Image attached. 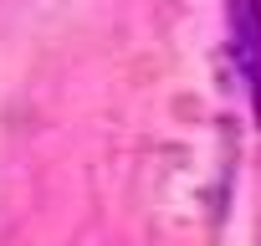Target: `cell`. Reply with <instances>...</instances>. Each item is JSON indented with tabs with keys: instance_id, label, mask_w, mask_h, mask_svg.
Listing matches in <instances>:
<instances>
[{
	"instance_id": "1",
	"label": "cell",
	"mask_w": 261,
	"mask_h": 246,
	"mask_svg": "<svg viewBox=\"0 0 261 246\" xmlns=\"http://www.w3.org/2000/svg\"><path fill=\"white\" fill-rule=\"evenodd\" d=\"M225 26H230V57L236 72L251 87V108L261 118V0H225Z\"/></svg>"
}]
</instances>
